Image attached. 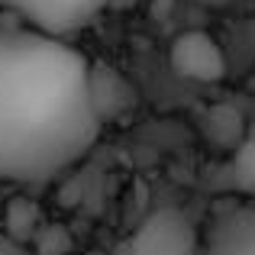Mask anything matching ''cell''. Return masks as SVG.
Wrapping results in <instances>:
<instances>
[{
	"mask_svg": "<svg viewBox=\"0 0 255 255\" xmlns=\"http://www.w3.org/2000/svg\"><path fill=\"white\" fill-rule=\"evenodd\" d=\"M200 255H255V204L223 213L200 246Z\"/></svg>",
	"mask_w": 255,
	"mask_h": 255,
	"instance_id": "cell-5",
	"label": "cell"
},
{
	"mask_svg": "<svg viewBox=\"0 0 255 255\" xmlns=\"http://www.w3.org/2000/svg\"><path fill=\"white\" fill-rule=\"evenodd\" d=\"M36 252L39 255H65L68 252V233L62 226H42L36 233Z\"/></svg>",
	"mask_w": 255,
	"mask_h": 255,
	"instance_id": "cell-10",
	"label": "cell"
},
{
	"mask_svg": "<svg viewBox=\"0 0 255 255\" xmlns=\"http://www.w3.org/2000/svg\"><path fill=\"white\" fill-rule=\"evenodd\" d=\"M210 129L220 142H236L243 132V117L233 107H213L210 110Z\"/></svg>",
	"mask_w": 255,
	"mask_h": 255,
	"instance_id": "cell-9",
	"label": "cell"
},
{
	"mask_svg": "<svg viewBox=\"0 0 255 255\" xmlns=\"http://www.w3.org/2000/svg\"><path fill=\"white\" fill-rule=\"evenodd\" d=\"M87 84H91V104L100 123L126 113L136 100V91L129 87V81L117 68H107V65H91V81Z\"/></svg>",
	"mask_w": 255,
	"mask_h": 255,
	"instance_id": "cell-6",
	"label": "cell"
},
{
	"mask_svg": "<svg viewBox=\"0 0 255 255\" xmlns=\"http://www.w3.org/2000/svg\"><path fill=\"white\" fill-rule=\"evenodd\" d=\"M171 68L197 84H213L226 78V55L217 39L200 29H187L171 42Z\"/></svg>",
	"mask_w": 255,
	"mask_h": 255,
	"instance_id": "cell-4",
	"label": "cell"
},
{
	"mask_svg": "<svg viewBox=\"0 0 255 255\" xmlns=\"http://www.w3.org/2000/svg\"><path fill=\"white\" fill-rule=\"evenodd\" d=\"M194 3H204V6H217V10H220V6H233V3H236V0H194Z\"/></svg>",
	"mask_w": 255,
	"mask_h": 255,
	"instance_id": "cell-12",
	"label": "cell"
},
{
	"mask_svg": "<svg viewBox=\"0 0 255 255\" xmlns=\"http://www.w3.org/2000/svg\"><path fill=\"white\" fill-rule=\"evenodd\" d=\"M91 62L65 39L0 26V181L42 184L71 168L100 136Z\"/></svg>",
	"mask_w": 255,
	"mask_h": 255,
	"instance_id": "cell-1",
	"label": "cell"
},
{
	"mask_svg": "<svg viewBox=\"0 0 255 255\" xmlns=\"http://www.w3.org/2000/svg\"><path fill=\"white\" fill-rule=\"evenodd\" d=\"M120 255H200L197 230L174 207L149 213L136 233L123 243Z\"/></svg>",
	"mask_w": 255,
	"mask_h": 255,
	"instance_id": "cell-2",
	"label": "cell"
},
{
	"mask_svg": "<svg viewBox=\"0 0 255 255\" xmlns=\"http://www.w3.org/2000/svg\"><path fill=\"white\" fill-rule=\"evenodd\" d=\"M233 181L243 194L255 197V136L243 139L236 145V155H233Z\"/></svg>",
	"mask_w": 255,
	"mask_h": 255,
	"instance_id": "cell-8",
	"label": "cell"
},
{
	"mask_svg": "<svg viewBox=\"0 0 255 255\" xmlns=\"http://www.w3.org/2000/svg\"><path fill=\"white\" fill-rule=\"evenodd\" d=\"M110 3L113 0H0V6L16 13L29 29L49 32L58 39L78 32Z\"/></svg>",
	"mask_w": 255,
	"mask_h": 255,
	"instance_id": "cell-3",
	"label": "cell"
},
{
	"mask_svg": "<svg viewBox=\"0 0 255 255\" xmlns=\"http://www.w3.org/2000/svg\"><path fill=\"white\" fill-rule=\"evenodd\" d=\"M42 230V213L32 200L16 197L6 210V236L26 246V239H36V233Z\"/></svg>",
	"mask_w": 255,
	"mask_h": 255,
	"instance_id": "cell-7",
	"label": "cell"
},
{
	"mask_svg": "<svg viewBox=\"0 0 255 255\" xmlns=\"http://www.w3.org/2000/svg\"><path fill=\"white\" fill-rule=\"evenodd\" d=\"M0 255H32L26 249L23 243H16V239H10L6 233H0Z\"/></svg>",
	"mask_w": 255,
	"mask_h": 255,
	"instance_id": "cell-11",
	"label": "cell"
}]
</instances>
